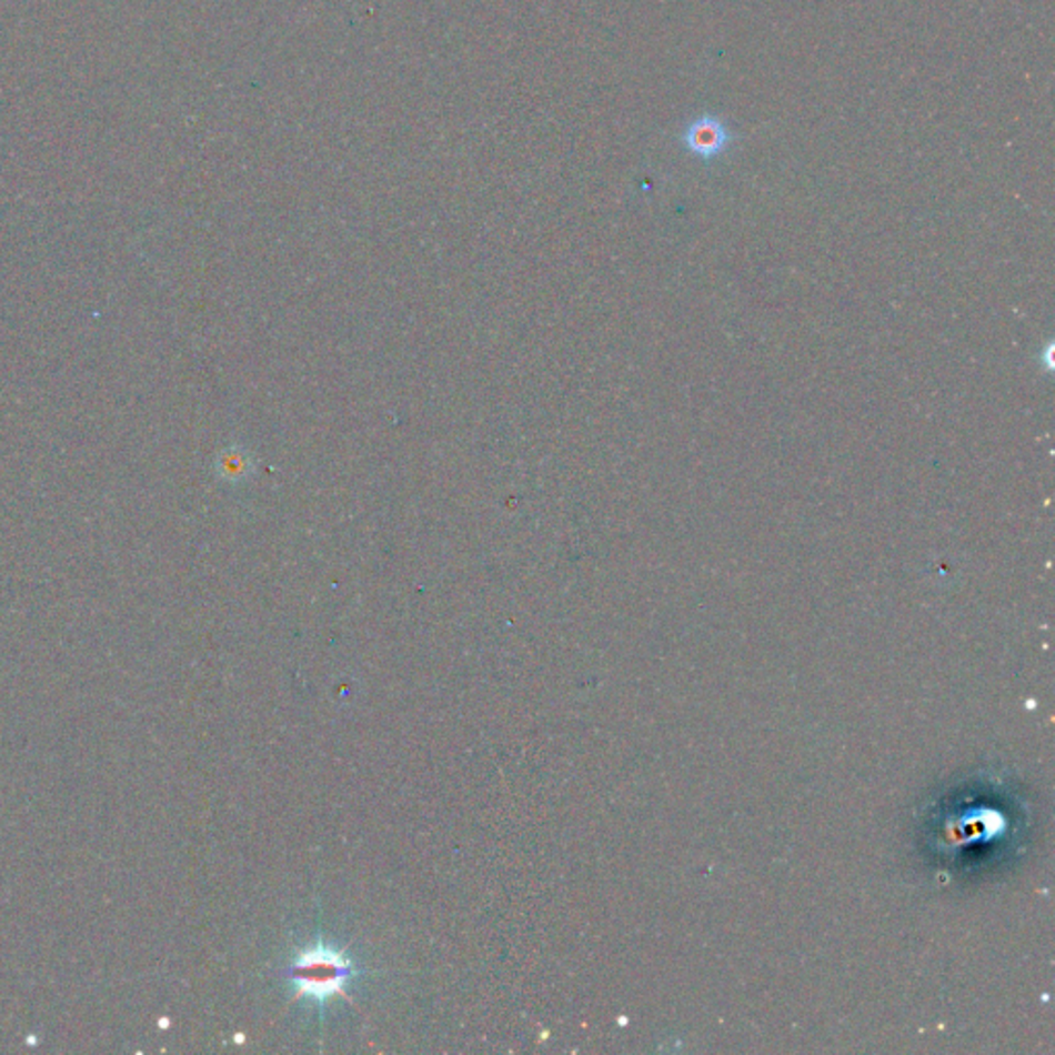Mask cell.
I'll return each instance as SVG.
<instances>
[{
	"instance_id": "7a4b0ae2",
	"label": "cell",
	"mask_w": 1055,
	"mask_h": 1055,
	"mask_svg": "<svg viewBox=\"0 0 1055 1055\" xmlns=\"http://www.w3.org/2000/svg\"><path fill=\"white\" fill-rule=\"evenodd\" d=\"M732 141L730 132L722 120L713 115H701L693 124H689L685 132V143L689 151L703 159L717 158L724 153L727 144Z\"/></svg>"
},
{
	"instance_id": "6da1fadb",
	"label": "cell",
	"mask_w": 1055,
	"mask_h": 1055,
	"mask_svg": "<svg viewBox=\"0 0 1055 1055\" xmlns=\"http://www.w3.org/2000/svg\"><path fill=\"white\" fill-rule=\"evenodd\" d=\"M355 975L353 961L322 942L301 951L289 967V977L295 984V998H310L318 1004H324L332 996H343L344 987Z\"/></svg>"
}]
</instances>
